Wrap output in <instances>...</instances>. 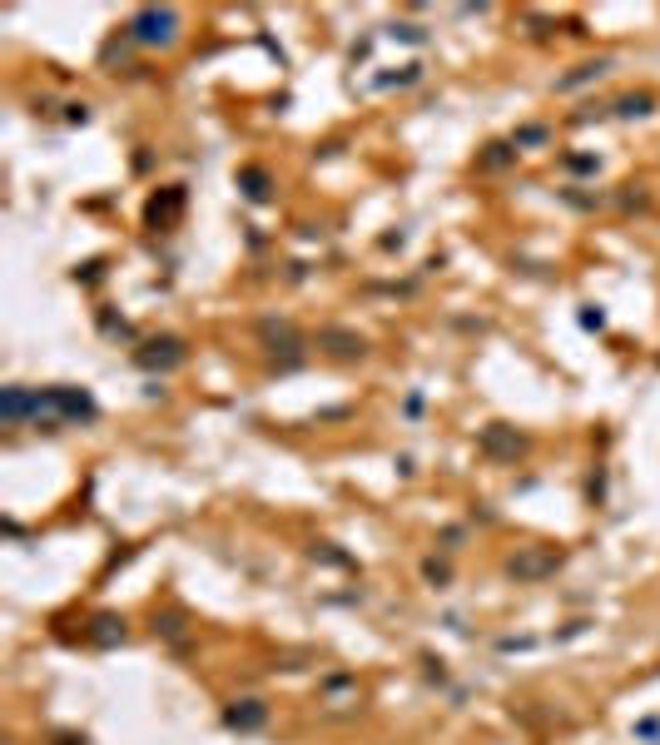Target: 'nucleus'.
Segmentation results:
<instances>
[{
    "label": "nucleus",
    "instance_id": "f257e3e1",
    "mask_svg": "<svg viewBox=\"0 0 660 745\" xmlns=\"http://www.w3.org/2000/svg\"><path fill=\"white\" fill-rule=\"evenodd\" d=\"M174 25H179V15L174 10H144V15H134V40H144V45H159V40H169L174 35Z\"/></svg>",
    "mask_w": 660,
    "mask_h": 745
}]
</instances>
